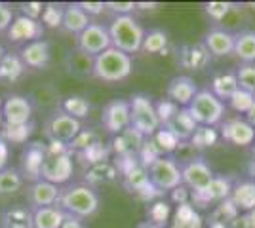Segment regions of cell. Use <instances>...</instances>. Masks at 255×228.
I'll return each instance as SVG.
<instances>
[{
    "label": "cell",
    "mask_w": 255,
    "mask_h": 228,
    "mask_svg": "<svg viewBox=\"0 0 255 228\" xmlns=\"http://www.w3.org/2000/svg\"><path fill=\"white\" fill-rule=\"evenodd\" d=\"M99 204L101 200L94 186L76 183V185H69L67 188H63L57 207H61L69 217L84 221L96 215L99 211Z\"/></svg>",
    "instance_id": "1"
},
{
    "label": "cell",
    "mask_w": 255,
    "mask_h": 228,
    "mask_svg": "<svg viewBox=\"0 0 255 228\" xmlns=\"http://www.w3.org/2000/svg\"><path fill=\"white\" fill-rule=\"evenodd\" d=\"M73 171H75V163H73L71 147L63 143H50L40 169V179L61 186L71 181Z\"/></svg>",
    "instance_id": "2"
},
{
    "label": "cell",
    "mask_w": 255,
    "mask_h": 228,
    "mask_svg": "<svg viewBox=\"0 0 255 228\" xmlns=\"http://www.w3.org/2000/svg\"><path fill=\"white\" fill-rule=\"evenodd\" d=\"M131 71H133L131 55L124 54L117 48H109L107 52L94 57V78L107 84L126 80L131 75Z\"/></svg>",
    "instance_id": "3"
},
{
    "label": "cell",
    "mask_w": 255,
    "mask_h": 228,
    "mask_svg": "<svg viewBox=\"0 0 255 228\" xmlns=\"http://www.w3.org/2000/svg\"><path fill=\"white\" fill-rule=\"evenodd\" d=\"M109 34L113 48L131 55L141 52L145 31L133 15H117L109 25Z\"/></svg>",
    "instance_id": "4"
},
{
    "label": "cell",
    "mask_w": 255,
    "mask_h": 228,
    "mask_svg": "<svg viewBox=\"0 0 255 228\" xmlns=\"http://www.w3.org/2000/svg\"><path fill=\"white\" fill-rule=\"evenodd\" d=\"M191 112L192 120L198 126L206 128H215L217 124H223L225 114H227V105L221 99H217L210 89H198L191 105L187 107Z\"/></svg>",
    "instance_id": "5"
},
{
    "label": "cell",
    "mask_w": 255,
    "mask_h": 228,
    "mask_svg": "<svg viewBox=\"0 0 255 228\" xmlns=\"http://www.w3.org/2000/svg\"><path fill=\"white\" fill-rule=\"evenodd\" d=\"M129 112H131V130L141 133L145 139L154 137L162 128L154 101L145 93H135L129 97Z\"/></svg>",
    "instance_id": "6"
},
{
    "label": "cell",
    "mask_w": 255,
    "mask_h": 228,
    "mask_svg": "<svg viewBox=\"0 0 255 228\" xmlns=\"http://www.w3.org/2000/svg\"><path fill=\"white\" fill-rule=\"evenodd\" d=\"M147 173L152 188L160 192H171L183 186L181 177V163H177L170 156H160L154 162L147 165Z\"/></svg>",
    "instance_id": "7"
},
{
    "label": "cell",
    "mask_w": 255,
    "mask_h": 228,
    "mask_svg": "<svg viewBox=\"0 0 255 228\" xmlns=\"http://www.w3.org/2000/svg\"><path fill=\"white\" fill-rule=\"evenodd\" d=\"M109 48H113V42H111L109 27H105L103 23L92 21L76 36V50L90 57H97L99 54L107 52Z\"/></svg>",
    "instance_id": "8"
},
{
    "label": "cell",
    "mask_w": 255,
    "mask_h": 228,
    "mask_svg": "<svg viewBox=\"0 0 255 228\" xmlns=\"http://www.w3.org/2000/svg\"><path fill=\"white\" fill-rule=\"evenodd\" d=\"M181 177H183V186H187L192 194H198L212 183L215 175L204 158H191L181 163Z\"/></svg>",
    "instance_id": "9"
},
{
    "label": "cell",
    "mask_w": 255,
    "mask_h": 228,
    "mask_svg": "<svg viewBox=\"0 0 255 228\" xmlns=\"http://www.w3.org/2000/svg\"><path fill=\"white\" fill-rule=\"evenodd\" d=\"M101 124L109 133L122 135L131 128V112H129V101L126 99H113L109 101L103 112H101Z\"/></svg>",
    "instance_id": "10"
},
{
    "label": "cell",
    "mask_w": 255,
    "mask_h": 228,
    "mask_svg": "<svg viewBox=\"0 0 255 228\" xmlns=\"http://www.w3.org/2000/svg\"><path fill=\"white\" fill-rule=\"evenodd\" d=\"M82 133V124L80 120L73 118L65 112H57L46 122V135L52 143H63L71 145L76 137Z\"/></svg>",
    "instance_id": "11"
},
{
    "label": "cell",
    "mask_w": 255,
    "mask_h": 228,
    "mask_svg": "<svg viewBox=\"0 0 255 228\" xmlns=\"http://www.w3.org/2000/svg\"><path fill=\"white\" fill-rule=\"evenodd\" d=\"M4 126H25L31 124L32 105L25 95H10L2 101Z\"/></svg>",
    "instance_id": "12"
},
{
    "label": "cell",
    "mask_w": 255,
    "mask_h": 228,
    "mask_svg": "<svg viewBox=\"0 0 255 228\" xmlns=\"http://www.w3.org/2000/svg\"><path fill=\"white\" fill-rule=\"evenodd\" d=\"M44 36V25L40 19H32L29 15H17L13 17V23L8 29V40L10 42H34L42 40Z\"/></svg>",
    "instance_id": "13"
},
{
    "label": "cell",
    "mask_w": 255,
    "mask_h": 228,
    "mask_svg": "<svg viewBox=\"0 0 255 228\" xmlns=\"http://www.w3.org/2000/svg\"><path fill=\"white\" fill-rule=\"evenodd\" d=\"M63 188L53 183H48L44 179H38L31 183V186L27 188V202L31 209H40V207H52L57 206L59 198H61Z\"/></svg>",
    "instance_id": "14"
},
{
    "label": "cell",
    "mask_w": 255,
    "mask_h": 228,
    "mask_svg": "<svg viewBox=\"0 0 255 228\" xmlns=\"http://www.w3.org/2000/svg\"><path fill=\"white\" fill-rule=\"evenodd\" d=\"M221 135L225 141L233 143L234 147H250L255 141V128L240 116L227 118L221 124Z\"/></svg>",
    "instance_id": "15"
},
{
    "label": "cell",
    "mask_w": 255,
    "mask_h": 228,
    "mask_svg": "<svg viewBox=\"0 0 255 228\" xmlns=\"http://www.w3.org/2000/svg\"><path fill=\"white\" fill-rule=\"evenodd\" d=\"M233 186H234L233 181H231L229 177H225V175H215L213 181L204 188L202 192L192 194V200L202 207L210 206V204H221V202L231 198Z\"/></svg>",
    "instance_id": "16"
},
{
    "label": "cell",
    "mask_w": 255,
    "mask_h": 228,
    "mask_svg": "<svg viewBox=\"0 0 255 228\" xmlns=\"http://www.w3.org/2000/svg\"><path fill=\"white\" fill-rule=\"evenodd\" d=\"M198 93V86L194 82V78L187 75H181L171 78L168 87H166V95L170 101H173L177 107L183 105V109H187L191 105V101L194 99V95Z\"/></svg>",
    "instance_id": "17"
},
{
    "label": "cell",
    "mask_w": 255,
    "mask_h": 228,
    "mask_svg": "<svg viewBox=\"0 0 255 228\" xmlns=\"http://www.w3.org/2000/svg\"><path fill=\"white\" fill-rule=\"evenodd\" d=\"M202 44L213 57H227L234 54V33L221 29V27H212L204 34Z\"/></svg>",
    "instance_id": "18"
},
{
    "label": "cell",
    "mask_w": 255,
    "mask_h": 228,
    "mask_svg": "<svg viewBox=\"0 0 255 228\" xmlns=\"http://www.w3.org/2000/svg\"><path fill=\"white\" fill-rule=\"evenodd\" d=\"M23 65L29 69H46L52 59V50L48 40H34V42L23 44L19 50Z\"/></svg>",
    "instance_id": "19"
},
{
    "label": "cell",
    "mask_w": 255,
    "mask_h": 228,
    "mask_svg": "<svg viewBox=\"0 0 255 228\" xmlns=\"http://www.w3.org/2000/svg\"><path fill=\"white\" fill-rule=\"evenodd\" d=\"M46 151H48V147H42L40 143H31L27 147L21 160L23 179H29L32 183L40 179V169H42L44 158H46Z\"/></svg>",
    "instance_id": "20"
},
{
    "label": "cell",
    "mask_w": 255,
    "mask_h": 228,
    "mask_svg": "<svg viewBox=\"0 0 255 228\" xmlns=\"http://www.w3.org/2000/svg\"><path fill=\"white\" fill-rule=\"evenodd\" d=\"M233 206L238 209V211H244V213H250L255 209V181L252 179H246V181H238L234 183L233 192H231V198Z\"/></svg>",
    "instance_id": "21"
},
{
    "label": "cell",
    "mask_w": 255,
    "mask_h": 228,
    "mask_svg": "<svg viewBox=\"0 0 255 228\" xmlns=\"http://www.w3.org/2000/svg\"><path fill=\"white\" fill-rule=\"evenodd\" d=\"M210 52L206 50L204 44H189L183 46L179 52V63L187 71H202L210 63Z\"/></svg>",
    "instance_id": "22"
},
{
    "label": "cell",
    "mask_w": 255,
    "mask_h": 228,
    "mask_svg": "<svg viewBox=\"0 0 255 228\" xmlns=\"http://www.w3.org/2000/svg\"><path fill=\"white\" fill-rule=\"evenodd\" d=\"M90 23H92L90 15L78 6V2H75V4H67V6L63 8V21H61V27H63L65 33L78 36Z\"/></svg>",
    "instance_id": "23"
},
{
    "label": "cell",
    "mask_w": 255,
    "mask_h": 228,
    "mask_svg": "<svg viewBox=\"0 0 255 228\" xmlns=\"http://www.w3.org/2000/svg\"><path fill=\"white\" fill-rule=\"evenodd\" d=\"M162 128H166L177 141H187V139H191L192 135H194V131H196V128H198V124L192 120L189 110L179 109V112H177L166 126H162Z\"/></svg>",
    "instance_id": "24"
},
{
    "label": "cell",
    "mask_w": 255,
    "mask_h": 228,
    "mask_svg": "<svg viewBox=\"0 0 255 228\" xmlns=\"http://www.w3.org/2000/svg\"><path fill=\"white\" fill-rule=\"evenodd\" d=\"M0 228H34L32 209L27 206H11L0 215Z\"/></svg>",
    "instance_id": "25"
},
{
    "label": "cell",
    "mask_w": 255,
    "mask_h": 228,
    "mask_svg": "<svg viewBox=\"0 0 255 228\" xmlns=\"http://www.w3.org/2000/svg\"><path fill=\"white\" fill-rule=\"evenodd\" d=\"M240 89L238 86V78H236V71H227V73H219L213 76L212 80V91L217 99H221L223 103H229V99L233 97L234 93Z\"/></svg>",
    "instance_id": "26"
},
{
    "label": "cell",
    "mask_w": 255,
    "mask_h": 228,
    "mask_svg": "<svg viewBox=\"0 0 255 228\" xmlns=\"http://www.w3.org/2000/svg\"><path fill=\"white\" fill-rule=\"evenodd\" d=\"M67 213L61 207H40L32 209V227L34 228H61L67 221Z\"/></svg>",
    "instance_id": "27"
},
{
    "label": "cell",
    "mask_w": 255,
    "mask_h": 228,
    "mask_svg": "<svg viewBox=\"0 0 255 228\" xmlns=\"http://www.w3.org/2000/svg\"><path fill=\"white\" fill-rule=\"evenodd\" d=\"M234 55L246 63H255V31H240L234 33Z\"/></svg>",
    "instance_id": "28"
},
{
    "label": "cell",
    "mask_w": 255,
    "mask_h": 228,
    "mask_svg": "<svg viewBox=\"0 0 255 228\" xmlns=\"http://www.w3.org/2000/svg\"><path fill=\"white\" fill-rule=\"evenodd\" d=\"M67 69H69L71 75L80 76V78L94 76V57L75 50V54L71 52L69 59H67Z\"/></svg>",
    "instance_id": "29"
},
{
    "label": "cell",
    "mask_w": 255,
    "mask_h": 228,
    "mask_svg": "<svg viewBox=\"0 0 255 228\" xmlns=\"http://www.w3.org/2000/svg\"><path fill=\"white\" fill-rule=\"evenodd\" d=\"M23 175L15 167H6L0 171V196H11L19 192L23 186Z\"/></svg>",
    "instance_id": "30"
},
{
    "label": "cell",
    "mask_w": 255,
    "mask_h": 228,
    "mask_svg": "<svg viewBox=\"0 0 255 228\" xmlns=\"http://www.w3.org/2000/svg\"><path fill=\"white\" fill-rule=\"evenodd\" d=\"M126 186L131 192H145L147 188H152L149 181V173H147V167H141V165H131L126 171Z\"/></svg>",
    "instance_id": "31"
},
{
    "label": "cell",
    "mask_w": 255,
    "mask_h": 228,
    "mask_svg": "<svg viewBox=\"0 0 255 228\" xmlns=\"http://www.w3.org/2000/svg\"><path fill=\"white\" fill-rule=\"evenodd\" d=\"M61 109H63L65 114H69V116H73V118H76V120H82L90 114L92 105H90V101L86 97H82V95H69V97L61 103Z\"/></svg>",
    "instance_id": "32"
},
{
    "label": "cell",
    "mask_w": 255,
    "mask_h": 228,
    "mask_svg": "<svg viewBox=\"0 0 255 228\" xmlns=\"http://www.w3.org/2000/svg\"><path fill=\"white\" fill-rule=\"evenodd\" d=\"M25 71V65H23L19 54H6L0 61V80H15L19 78L21 73Z\"/></svg>",
    "instance_id": "33"
},
{
    "label": "cell",
    "mask_w": 255,
    "mask_h": 228,
    "mask_svg": "<svg viewBox=\"0 0 255 228\" xmlns=\"http://www.w3.org/2000/svg\"><path fill=\"white\" fill-rule=\"evenodd\" d=\"M166 46H168V34L162 29H150L145 33L141 50L147 54H160V52H164Z\"/></svg>",
    "instance_id": "34"
},
{
    "label": "cell",
    "mask_w": 255,
    "mask_h": 228,
    "mask_svg": "<svg viewBox=\"0 0 255 228\" xmlns=\"http://www.w3.org/2000/svg\"><path fill=\"white\" fill-rule=\"evenodd\" d=\"M32 122L31 124H25V126H4V130L0 133V137L4 139L6 143H17V145H21L25 143L29 137H31L32 133Z\"/></svg>",
    "instance_id": "35"
},
{
    "label": "cell",
    "mask_w": 255,
    "mask_h": 228,
    "mask_svg": "<svg viewBox=\"0 0 255 228\" xmlns=\"http://www.w3.org/2000/svg\"><path fill=\"white\" fill-rule=\"evenodd\" d=\"M236 78L240 89H246L255 95V63H246L236 69Z\"/></svg>",
    "instance_id": "36"
},
{
    "label": "cell",
    "mask_w": 255,
    "mask_h": 228,
    "mask_svg": "<svg viewBox=\"0 0 255 228\" xmlns=\"http://www.w3.org/2000/svg\"><path fill=\"white\" fill-rule=\"evenodd\" d=\"M254 105H255V95L250 93V91H246V89H238L233 97L229 99V107L233 110H236V112H240V114H246Z\"/></svg>",
    "instance_id": "37"
},
{
    "label": "cell",
    "mask_w": 255,
    "mask_h": 228,
    "mask_svg": "<svg viewBox=\"0 0 255 228\" xmlns=\"http://www.w3.org/2000/svg\"><path fill=\"white\" fill-rule=\"evenodd\" d=\"M217 141V131L213 128H206V126H198L194 135L191 137V143L196 149H206V147H212Z\"/></svg>",
    "instance_id": "38"
},
{
    "label": "cell",
    "mask_w": 255,
    "mask_h": 228,
    "mask_svg": "<svg viewBox=\"0 0 255 228\" xmlns=\"http://www.w3.org/2000/svg\"><path fill=\"white\" fill-rule=\"evenodd\" d=\"M175 228H200V219L196 217V213L187 204H181Z\"/></svg>",
    "instance_id": "39"
},
{
    "label": "cell",
    "mask_w": 255,
    "mask_h": 228,
    "mask_svg": "<svg viewBox=\"0 0 255 228\" xmlns=\"http://www.w3.org/2000/svg\"><path fill=\"white\" fill-rule=\"evenodd\" d=\"M42 25H48V27H61V21H63V6H55V4H48L44 6L42 17H40Z\"/></svg>",
    "instance_id": "40"
},
{
    "label": "cell",
    "mask_w": 255,
    "mask_h": 228,
    "mask_svg": "<svg viewBox=\"0 0 255 228\" xmlns=\"http://www.w3.org/2000/svg\"><path fill=\"white\" fill-rule=\"evenodd\" d=\"M154 107H156V114H158L162 126H166V124L179 112V107H177L173 101H170V99H164V101L154 103Z\"/></svg>",
    "instance_id": "41"
},
{
    "label": "cell",
    "mask_w": 255,
    "mask_h": 228,
    "mask_svg": "<svg viewBox=\"0 0 255 228\" xmlns=\"http://www.w3.org/2000/svg\"><path fill=\"white\" fill-rule=\"evenodd\" d=\"M204 8H206V13L212 17L213 21H223L229 15V11L233 10V4L231 2H208Z\"/></svg>",
    "instance_id": "42"
},
{
    "label": "cell",
    "mask_w": 255,
    "mask_h": 228,
    "mask_svg": "<svg viewBox=\"0 0 255 228\" xmlns=\"http://www.w3.org/2000/svg\"><path fill=\"white\" fill-rule=\"evenodd\" d=\"M177 139L171 135L170 131L166 130V128H160L158 133L154 135V145L160 149V152L162 151H173L175 147H177Z\"/></svg>",
    "instance_id": "43"
},
{
    "label": "cell",
    "mask_w": 255,
    "mask_h": 228,
    "mask_svg": "<svg viewBox=\"0 0 255 228\" xmlns=\"http://www.w3.org/2000/svg\"><path fill=\"white\" fill-rule=\"evenodd\" d=\"M168 213H170V207L166 206V204H154L149 211L150 223H156L160 227H164V223L168 219Z\"/></svg>",
    "instance_id": "44"
},
{
    "label": "cell",
    "mask_w": 255,
    "mask_h": 228,
    "mask_svg": "<svg viewBox=\"0 0 255 228\" xmlns=\"http://www.w3.org/2000/svg\"><path fill=\"white\" fill-rule=\"evenodd\" d=\"M105 8L115 11L117 15H131V11L137 8L135 2H105Z\"/></svg>",
    "instance_id": "45"
},
{
    "label": "cell",
    "mask_w": 255,
    "mask_h": 228,
    "mask_svg": "<svg viewBox=\"0 0 255 228\" xmlns=\"http://www.w3.org/2000/svg\"><path fill=\"white\" fill-rule=\"evenodd\" d=\"M13 23V10H11L8 4L0 2V33H8L10 25Z\"/></svg>",
    "instance_id": "46"
},
{
    "label": "cell",
    "mask_w": 255,
    "mask_h": 228,
    "mask_svg": "<svg viewBox=\"0 0 255 228\" xmlns=\"http://www.w3.org/2000/svg\"><path fill=\"white\" fill-rule=\"evenodd\" d=\"M78 6L88 13V15H97L105 10V2H78Z\"/></svg>",
    "instance_id": "47"
},
{
    "label": "cell",
    "mask_w": 255,
    "mask_h": 228,
    "mask_svg": "<svg viewBox=\"0 0 255 228\" xmlns=\"http://www.w3.org/2000/svg\"><path fill=\"white\" fill-rule=\"evenodd\" d=\"M8 160H10V147L0 137V171H4L8 167Z\"/></svg>",
    "instance_id": "48"
},
{
    "label": "cell",
    "mask_w": 255,
    "mask_h": 228,
    "mask_svg": "<svg viewBox=\"0 0 255 228\" xmlns=\"http://www.w3.org/2000/svg\"><path fill=\"white\" fill-rule=\"evenodd\" d=\"M61 228H86L82 225V221L80 219H75V217H67V221L63 223V227Z\"/></svg>",
    "instance_id": "49"
},
{
    "label": "cell",
    "mask_w": 255,
    "mask_h": 228,
    "mask_svg": "<svg viewBox=\"0 0 255 228\" xmlns=\"http://www.w3.org/2000/svg\"><path fill=\"white\" fill-rule=\"evenodd\" d=\"M246 122H248L250 126H254V128H255V105L248 110V112H246Z\"/></svg>",
    "instance_id": "50"
},
{
    "label": "cell",
    "mask_w": 255,
    "mask_h": 228,
    "mask_svg": "<svg viewBox=\"0 0 255 228\" xmlns=\"http://www.w3.org/2000/svg\"><path fill=\"white\" fill-rule=\"evenodd\" d=\"M244 219H246V223H248V227L255 228V209L250 211V213H244Z\"/></svg>",
    "instance_id": "51"
},
{
    "label": "cell",
    "mask_w": 255,
    "mask_h": 228,
    "mask_svg": "<svg viewBox=\"0 0 255 228\" xmlns=\"http://www.w3.org/2000/svg\"><path fill=\"white\" fill-rule=\"evenodd\" d=\"M137 228H164V227H160L156 223H150V221H145V223H141Z\"/></svg>",
    "instance_id": "52"
},
{
    "label": "cell",
    "mask_w": 255,
    "mask_h": 228,
    "mask_svg": "<svg viewBox=\"0 0 255 228\" xmlns=\"http://www.w3.org/2000/svg\"><path fill=\"white\" fill-rule=\"evenodd\" d=\"M2 126H4V116H2V101H0V130H2Z\"/></svg>",
    "instance_id": "53"
},
{
    "label": "cell",
    "mask_w": 255,
    "mask_h": 228,
    "mask_svg": "<svg viewBox=\"0 0 255 228\" xmlns=\"http://www.w3.org/2000/svg\"><path fill=\"white\" fill-rule=\"evenodd\" d=\"M4 55H6V52H4V48L0 46V61H2V57H4Z\"/></svg>",
    "instance_id": "54"
}]
</instances>
